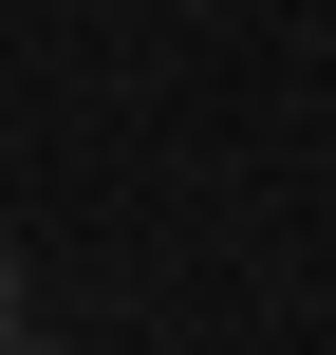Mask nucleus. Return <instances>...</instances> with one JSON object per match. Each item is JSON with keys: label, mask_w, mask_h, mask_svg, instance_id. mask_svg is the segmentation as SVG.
I'll return each instance as SVG.
<instances>
[{"label": "nucleus", "mask_w": 336, "mask_h": 355, "mask_svg": "<svg viewBox=\"0 0 336 355\" xmlns=\"http://www.w3.org/2000/svg\"><path fill=\"white\" fill-rule=\"evenodd\" d=\"M0 318H19V300H0Z\"/></svg>", "instance_id": "1"}, {"label": "nucleus", "mask_w": 336, "mask_h": 355, "mask_svg": "<svg viewBox=\"0 0 336 355\" xmlns=\"http://www.w3.org/2000/svg\"><path fill=\"white\" fill-rule=\"evenodd\" d=\"M0 355H19V337H0Z\"/></svg>", "instance_id": "2"}]
</instances>
